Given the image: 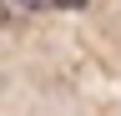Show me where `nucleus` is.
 Returning a JSON list of instances; mask_svg holds the SVG:
<instances>
[]
</instances>
